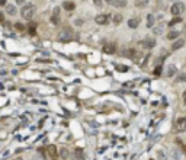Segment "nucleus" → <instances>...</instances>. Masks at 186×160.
<instances>
[{
  "label": "nucleus",
  "mask_w": 186,
  "mask_h": 160,
  "mask_svg": "<svg viewBox=\"0 0 186 160\" xmlns=\"http://www.w3.org/2000/svg\"><path fill=\"white\" fill-rule=\"evenodd\" d=\"M35 6L34 4H31V3H28V4H23V7L21 9V15H22V18L23 19H32L34 18V15H35Z\"/></svg>",
  "instance_id": "f257e3e1"
},
{
  "label": "nucleus",
  "mask_w": 186,
  "mask_h": 160,
  "mask_svg": "<svg viewBox=\"0 0 186 160\" xmlns=\"http://www.w3.org/2000/svg\"><path fill=\"white\" fill-rule=\"evenodd\" d=\"M74 38V35H73V31L70 29V28H64L60 34H58V40L63 41V42H69V41H71Z\"/></svg>",
  "instance_id": "f03ea898"
},
{
  "label": "nucleus",
  "mask_w": 186,
  "mask_h": 160,
  "mask_svg": "<svg viewBox=\"0 0 186 160\" xmlns=\"http://www.w3.org/2000/svg\"><path fill=\"white\" fill-rule=\"evenodd\" d=\"M183 12H185V4H183L182 1H176V3H173V6L170 7V13H172L173 16H180Z\"/></svg>",
  "instance_id": "7ed1b4c3"
},
{
  "label": "nucleus",
  "mask_w": 186,
  "mask_h": 160,
  "mask_svg": "<svg viewBox=\"0 0 186 160\" xmlns=\"http://www.w3.org/2000/svg\"><path fill=\"white\" fill-rule=\"evenodd\" d=\"M178 132H185L186 131V118H179L176 121V128Z\"/></svg>",
  "instance_id": "20e7f679"
},
{
  "label": "nucleus",
  "mask_w": 186,
  "mask_h": 160,
  "mask_svg": "<svg viewBox=\"0 0 186 160\" xmlns=\"http://www.w3.org/2000/svg\"><path fill=\"white\" fill-rule=\"evenodd\" d=\"M106 3L113 7H125L127 6V0H106Z\"/></svg>",
  "instance_id": "39448f33"
},
{
  "label": "nucleus",
  "mask_w": 186,
  "mask_h": 160,
  "mask_svg": "<svg viewBox=\"0 0 186 160\" xmlns=\"http://www.w3.org/2000/svg\"><path fill=\"white\" fill-rule=\"evenodd\" d=\"M95 21H96V23H99V25H108V23H109V16H108V15H98Z\"/></svg>",
  "instance_id": "423d86ee"
},
{
  "label": "nucleus",
  "mask_w": 186,
  "mask_h": 160,
  "mask_svg": "<svg viewBox=\"0 0 186 160\" xmlns=\"http://www.w3.org/2000/svg\"><path fill=\"white\" fill-rule=\"evenodd\" d=\"M141 45H143L144 48H147V50H151V48H154V45H156V40H153V38H146L144 41H141Z\"/></svg>",
  "instance_id": "0eeeda50"
},
{
  "label": "nucleus",
  "mask_w": 186,
  "mask_h": 160,
  "mask_svg": "<svg viewBox=\"0 0 186 160\" xmlns=\"http://www.w3.org/2000/svg\"><path fill=\"white\" fill-rule=\"evenodd\" d=\"M115 51H116V45H115L113 42H109V44L103 45V52H106V54H113Z\"/></svg>",
  "instance_id": "6e6552de"
},
{
  "label": "nucleus",
  "mask_w": 186,
  "mask_h": 160,
  "mask_svg": "<svg viewBox=\"0 0 186 160\" xmlns=\"http://www.w3.org/2000/svg\"><path fill=\"white\" fill-rule=\"evenodd\" d=\"M63 7H64L66 10H69V12H73V10L76 9V4L73 3V1L67 0V1H64V3H63Z\"/></svg>",
  "instance_id": "1a4fd4ad"
},
{
  "label": "nucleus",
  "mask_w": 186,
  "mask_h": 160,
  "mask_svg": "<svg viewBox=\"0 0 186 160\" xmlns=\"http://www.w3.org/2000/svg\"><path fill=\"white\" fill-rule=\"evenodd\" d=\"M138 25H140V19H138V18H132V19H129V21H128V26H129V28H132V29L138 28Z\"/></svg>",
  "instance_id": "9d476101"
},
{
  "label": "nucleus",
  "mask_w": 186,
  "mask_h": 160,
  "mask_svg": "<svg viewBox=\"0 0 186 160\" xmlns=\"http://www.w3.org/2000/svg\"><path fill=\"white\" fill-rule=\"evenodd\" d=\"M185 45V40H176L173 42V45H172V50L173 51H176V50H179V48H182Z\"/></svg>",
  "instance_id": "9b49d317"
},
{
  "label": "nucleus",
  "mask_w": 186,
  "mask_h": 160,
  "mask_svg": "<svg viewBox=\"0 0 186 160\" xmlns=\"http://www.w3.org/2000/svg\"><path fill=\"white\" fill-rule=\"evenodd\" d=\"M164 29H166V23H160V25H157V26L154 28V34H156V35H161V34L164 32Z\"/></svg>",
  "instance_id": "f8f14e48"
},
{
  "label": "nucleus",
  "mask_w": 186,
  "mask_h": 160,
  "mask_svg": "<svg viewBox=\"0 0 186 160\" xmlns=\"http://www.w3.org/2000/svg\"><path fill=\"white\" fill-rule=\"evenodd\" d=\"M6 13L15 16V15H16V7H15L13 4H6Z\"/></svg>",
  "instance_id": "ddd939ff"
},
{
  "label": "nucleus",
  "mask_w": 186,
  "mask_h": 160,
  "mask_svg": "<svg viewBox=\"0 0 186 160\" xmlns=\"http://www.w3.org/2000/svg\"><path fill=\"white\" fill-rule=\"evenodd\" d=\"M175 73H176V67H175L173 64H170V66L167 67V70H166V74H167V77H172V76H175Z\"/></svg>",
  "instance_id": "4468645a"
},
{
  "label": "nucleus",
  "mask_w": 186,
  "mask_h": 160,
  "mask_svg": "<svg viewBox=\"0 0 186 160\" xmlns=\"http://www.w3.org/2000/svg\"><path fill=\"white\" fill-rule=\"evenodd\" d=\"M154 23H156V18H154V15L150 13L149 16H147V26H149V28H153Z\"/></svg>",
  "instance_id": "2eb2a0df"
},
{
  "label": "nucleus",
  "mask_w": 186,
  "mask_h": 160,
  "mask_svg": "<svg viewBox=\"0 0 186 160\" xmlns=\"http://www.w3.org/2000/svg\"><path fill=\"white\" fill-rule=\"evenodd\" d=\"M179 35H180L179 31H170V32L167 34V38H169V40H178Z\"/></svg>",
  "instance_id": "dca6fc26"
},
{
  "label": "nucleus",
  "mask_w": 186,
  "mask_h": 160,
  "mask_svg": "<svg viewBox=\"0 0 186 160\" xmlns=\"http://www.w3.org/2000/svg\"><path fill=\"white\" fill-rule=\"evenodd\" d=\"M60 157H61V159H64V160L69 159V157H70L69 150H67V149H61V150H60Z\"/></svg>",
  "instance_id": "f3484780"
},
{
  "label": "nucleus",
  "mask_w": 186,
  "mask_h": 160,
  "mask_svg": "<svg viewBox=\"0 0 186 160\" xmlns=\"http://www.w3.org/2000/svg\"><path fill=\"white\" fill-rule=\"evenodd\" d=\"M182 22V18L180 16H175L170 22H169V26H173V25H176V23H180Z\"/></svg>",
  "instance_id": "a211bd4d"
},
{
  "label": "nucleus",
  "mask_w": 186,
  "mask_h": 160,
  "mask_svg": "<svg viewBox=\"0 0 186 160\" xmlns=\"http://www.w3.org/2000/svg\"><path fill=\"white\" fill-rule=\"evenodd\" d=\"M74 160H83V153H81V150L80 149H76L74 150Z\"/></svg>",
  "instance_id": "6ab92c4d"
},
{
  "label": "nucleus",
  "mask_w": 186,
  "mask_h": 160,
  "mask_svg": "<svg viewBox=\"0 0 186 160\" xmlns=\"http://www.w3.org/2000/svg\"><path fill=\"white\" fill-rule=\"evenodd\" d=\"M122 19H124V18H122V15H119V13H118V15H115V16H113V23H115V25H119V23L122 22Z\"/></svg>",
  "instance_id": "aec40b11"
},
{
  "label": "nucleus",
  "mask_w": 186,
  "mask_h": 160,
  "mask_svg": "<svg viewBox=\"0 0 186 160\" xmlns=\"http://www.w3.org/2000/svg\"><path fill=\"white\" fill-rule=\"evenodd\" d=\"M48 154L52 156V157L57 154V149H55V146H48Z\"/></svg>",
  "instance_id": "412c9836"
},
{
  "label": "nucleus",
  "mask_w": 186,
  "mask_h": 160,
  "mask_svg": "<svg viewBox=\"0 0 186 160\" xmlns=\"http://www.w3.org/2000/svg\"><path fill=\"white\" fill-rule=\"evenodd\" d=\"M176 81H182V83L186 81V74H185V73H180V74L176 77Z\"/></svg>",
  "instance_id": "4be33fe9"
},
{
  "label": "nucleus",
  "mask_w": 186,
  "mask_h": 160,
  "mask_svg": "<svg viewBox=\"0 0 186 160\" xmlns=\"http://www.w3.org/2000/svg\"><path fill=\"white\" fill-rule=\"evenodd\" d=\"M51 22H52L54 25H57V23L60 22V16H55V15H52V16H51Z\"/></svg>",
  "instance_id": "5701e85b"
},
{
  "label": "nucleus",
  "mask_w": 186,
  "mask_h": 160,
  "mask_svg": "<svg viewBox=\"0 0 186 160\" xmlns=\"http://www.w3.org/2000/svg\"><path fill=\"white\" fill-rule=\"evenodd\" d=\"M172 156H173V159H176V160L180 159V154H179L178 150H173V152H172Z\"/></svg>",
  "instance_id": "b1692460"
},
{
  "label": "nucleus",
  "mask_w": 186,
  "mask_h": 160,
  "mask_svg": "<svg viewBox=\"0 0 186 160\" xmlns=\"http://www.w3.org/2000/svg\"><path fill=\"white\" fill-rule=\"evenodd\" d=\"M34 160H45V159H44V156H42V154H39V153H37V154L34 156Z\"/></svg>",
  "instance_id": "393cba45"
},
{
  "label": "nucleus",
  "mask_w": 186,
  "mask_h": 160,
  "mask_svg": "<svg viewBox=\"0 0 186 160\" xmlns=\"http://www.w3.org/2000/svg\"><path fill=\"white\" fill-rule=\"evenodd\" d=\"M160 73H161V66H157V67H156V70H154V74H157V76H158Z\"/></svg>",
  "instance_id": "a878e982"
},
{
  "label": "nucleus",
  "mask_w": 186,
  "mask_h": 160,
  "mask_svg": "<svg viewBox=\"0 0 186 160\" xmlns=\"http://www.w3.org/2000/svg\"><path fill=\"white\" fill-rule=\"evenodd\" d=\"M118 70H119V72H128V67H125V66H118Z\"/></svg>",
  "instance_id": "bb28decb"
},
{
  "label": "nucleus",
  "mask_w": 186,
  "mask_h": 160,
  "mask_svg": "<svg viewBox=\"0 0 186 160\" xmlns=\"http://www.w3.org/2000/svg\"><path fill=\"white\" fill-rule=\"evenodd\" d=\"M74 23L77 25V26H80V25H83V19H76Z\"/></svg>",
  "instance_id": "cd10ccee"
},
{
  "label": "nucleus",
  "mask_w": 186,
  "mask_h": 160,
  "mask_svg": "<svg viewBox=\"0 0 186 160\" xmlns=\"http://www.w3.org/2000/svg\"><path fill=\"white\" fill-rule=\"evenodd\" d=\"M54 15L55 16H60V7H54Z\"/></svg>",
  "instance_id": "c85d7f7f"
},
{
  "label": "nucleus",
  "mask_w": 186,
  "mask_h": 160,
  "mask_svg": "<svg viewBox=\"0 0 186 160\" xmlns=\"http://www.w3.org/2000/svg\"><path fill=\"white\" fill-rule=\"evenodd\" d=\"M15 26H16V29H19V31H22V29H23V25H21V23H16Z\"/></svg>",
  "instance_id": "c756f323"
},
{
  "label": "nucleus",
  "mask_w": 186,
  "mask_h": 160,
  "mask_svg": "<svg viewBox=\"0 0 186 160\" xmlns=\"http://www.w3.org/2000/svg\"><path fill=\"white\" fill-rule=\"evenodd\" d=\"M93 3H95L96 6H99V7L102 6V1H100V0H93Z\"/></svg>",
  "instance_id": "7c9ffc66"
},
{
  "label": "nucleus",
  "mask_w": 186,
  "mask_h": 160,
  "mask_svg": "<svg viewBox=\"0 0 186 160\" xmlns=\"http://www.w3.org/2000/svg\"><path fill=\"white\" fill-rule=\"evenodd\" d=\"M158 156H160V157H161V159H164V157H166V154H164V153H163V152H158Z\"/></svg>",
  "instance_id": "2f4dec72"
},
{
  "label": "nucleus",
  "mask_w": 186,
  "mask_h": 160,
  "mask_svg": "<svg viewBox=\"0 0 186 160\" xmlns=\"http://www.w3.org/2000/svg\"><path fill=\"white\" fill-rule=\"evenodd\" d=\"M18 4H25V0H16Z\"/></svg>",
  "instance_id": "473e14b6"
},
{
  "label": "nucleus",
  "mask_w": 186,
  "mask_h": 160,
  "mask_svg": "<svg viewBox=\"0 0 186 160\" xmlns=\"http://www.w3.org/2000/svg\"><path fill=\"white\" fill-rule=\"evenodd\" d=\"M3 21H4V15L0 12V22H3Z\"/></svg>",
  "instance_id": "72a5a7b5"
},
{
  "label": "nucleus",
  "mask_w": 186,
  "mask_h": 160,
  "mask_svg": "<svg viewBox=\"0 0 186 160\" xmlns=\"http://www.w3.org/2000/svg\"><path fill=\"white\" fill-rule=\"evenodd\" d=\"M6 1H7V0H0V6H4V4H6Z\"/></svg>",
  "instance_id": "f704fd0d"
},
{
  "label": "nucleus",
  "mask_w": 186,
  "mask_h": 160,
  "mask_svg": "<svg viewBox=\"0 0 186 160\" xmlns=\"http://www.w3.org/2000/svg\"><path fill=\"white\" fill-rule=\"evenodd\" d=\"M183 102H185V105H186V90L183 92Z\"/></svg>",
  "instance_id": "c9c22d12"
},
{
  "label": "nucleus",
  "mask_w": 186,
  "mask_h": 160,
  "mask_svg": "<svg viewBox=\"0 0 186 160\" xmlns=\"http://www.w3.org/2000/svg\"><path fill=\"white\" fill-rule=\"evenodd\" d=\"M185 34H186V25H185Z\"/></svg>",
  "instance_id": "e433bc0d"
},
{
  "label": "nucleus",
  "mask_w": 186,
  "mask_h": 160,
  "mask_svg": "<svg viewBox=\"0 0 186 160\" xmlns=\"http://www.w3.org/2000/svg\"><path fill=\"white\" fill-rule=\"evenodd\" d=\"M15 160H22V159H15Z\"/></svg>",
  "instance_id": "4c0bfd02"
},
{
  "label": "nucleus",
  "mask_w": 186,
  "mask_h": 160,
  "mask_svg": "<svg viewBox=\"0 0 186 160\" xmlns=\"http://www.w3.org/2000/svg\"><path fill=\"white\" fill-rule=\"evenodd\" d=\"M52 160H55V159H52Z\"/></svg>",
  "instance_id": "58836bf2"
},
{
  "label": "nucleus",
  "mask_w": 186,
  "mask_h": 160,
  "mask_svg": "<svg viewBox=\"0 0 186 160\" xmlns=\"http://www.w3.org/2000/svg\"><path fill=\"white\" fill-rule=\"evenodd\" d=\"M70 1H71V0H70Z\"/></svg>",
  "instance_id": "ea45409f"
},
{
  "label": "nucleus",
  "mask_w": 186,
  "mask_h": 160,
  "mask_svg": "<svg viewBox=\"0 0 186 160\" xmlns=\"http://www.w3.org/2000/svg\"><path fill=\"white\" fill-rule=\"evenodd\" d=\"M172 1H173V0H172Z\"/></svg>",
  "instance_id": "a19ab883"
}]
</instances>
